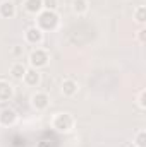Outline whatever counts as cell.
Segmentation results:
<instances>
[{
  "label": "cell",
  "instance_id": "1",
  "mask_svg": "<svg viewBox=\"0 0 146 147\" xmlns=\"http://www.w3.org/2000/svg\"><path fill=\"white\" fill-rule=\"evenodd\" d=\"M60 24V16L57 14V10H41L36 16V28L41 29L43 33L46 31H55Z\"/></svg>",
  "mask_w": 146,
  "mask_h": 147
},
{
  "label": "cell",
  "instance_id": "2",
  "mask_svg": "<svg viewBox=\"0 0 146 147\" xmlns=\"http://www.w3.org/2000/svg\"><path fill=\"white\" fill-rule=\"evenodd\" d=\"M74 125H76L74 116L71 113H65V111L64 113H57L53 116V120H52V127L59 134H69V132H72Z\"/></svg>",
  "mask_w": 146,
  "mask_h": 147
},
{
  "label": "cell",
  "instance_id": "3",
  "mask_svg": "<svg viewBox=\"0 0 146 147\" xmlns=\"http://www.w3.org/2000/svg\"><path fill=\"white\" fill-rule=\"evenodd\" d=\"M48 60H50V55H48V51L43 50V48H35V50L29 53V57H28L29 67H33V69H36V70L46 67V65H48Z\"/></svg>",
  "mask_w": 146,
  "mask_h": 147
},
{
  "label": "cell",
  "instance_id": "4",
  "mask_svg": "<svg viewBox=\"0 0 146 147\" xmlns=\"http://www.w3.org/2000/svg\"><path fill=\"white\" fill-rule=\"evenodd\" d=\"M17 120H19V115H17L16 110H12V108L0 110V127L10 128V127H14L17 123Z\"/></svg>",
  "mask_w": 146,
  "mask_h": 147
},
{
  "label": "cell",
  "instance_id": "5",
  "mask_svg": "<svg viewBox=\"0 0 146 147\" xmlns=\"http://www.w3.org/2000/svg\"><path fill=\"white\" fill-rule=\"evenodd\" d=\"M31 106L36 111H45L50 106V96L46 92H35L31 96Z\"/></svg>",
  "mask_w": 146,
  "mask_h": 147
},
{
  "label": "cell",
  "instance_id": "6",
  "mask_svg": "<svg viewBox=\"0 0 146 147\" xmlns=\"http://www.w3.org/2000/svg\"><path fill=\"white\" fill-rule=\"evenodd\" d=\"M24 39H26L28 45L38 46V45H41V41H43V31L38 29L36 26H31V28H28V29L24 31Z\"/></svg>",
  "mask_w": 146,
  "mask_h": 147
},
{
  "label": "cell",
  "instance_id": "7",
  "mask_svg": "<svg viewBox=\"0 0 146 147\" xmlns=\"http://www.w3.org/2000/svg\"><path fill=\"white\" fill-rule=\"evenodd\" d=\"M23 82H24L26 86H29V87H36L38 84L41 82V74H40V70L29 67V69L26 70V74H24V77H23Z\"/></svg>",
  "mask_w": 146,
  "mask_h": 147
},
{
  "label": "cell",
  "instance_id": "8",
  "mask_svg": "<svg viewBox=\"0 0 146 147\" xmlns=\"http://www.w3.org/2000/svg\"><path fill=\"white\" fill-rule=\"evenodd\" d=\"M60 91H62V94L65 98H74L77 94V91H79V84L74 79H65L62 82V86H60Z\"/></svg>",
  "mask_w": 146,
  "mask_h": 147
},
{
  "label": "cell",
  "instance_id": "9",
  "mask_svg": "<svg viewBox=\"0 0 146 147\" xmlns=\"http://www.w3.org/2000/svg\"><path fill=\"white\" fill-rule=\"evenodd\" d=\"M16 3L10 0H2L0 2V17L3 19H12L16 16Z\"/></svg>",
  "mask_w": 146,
  "mask_h": 147
},
{
  "label": "cell",
  "instance_id": "10",
  "mask_svg": "<svg viewBox=\"0 0 146 147\" xmlns=\"http://www.w3.org/2000/svg\"><path fill=\"white\" fill-rule=\"evenodd\" d=\"M14 98V87L7 80H0V103H7Z\"/></svg>",
  "mask_w": 146,
  "mask_h": 147
},
{
  "label": "cell",
  "instance_id": "11",
  "mask_svg": "<svg viewBox=\"0 0 146 147\" xmlns=\"http://www.w3.org/2000/svg\"><path fill=\"white\" fill-rule=\"evenodd\" d=\"M26 70H28V67H26L23 62H14V63L10 65V77L16 79V80H23Z\"/></svg>",
  "mask_w": 146,
  "mask_h": 147
},
{
  "label": "cell",
  "instance_id": "12",
  "mask_svg": "<svg viewBox=\"0 0 146 147\" xmlns=\"http://www.w3.org/2000/svg\"><path fill=\"white\" fill-rule=\"evenodd\" d=\"M24 9H26V12L38 16L43 10V0H24Z\"/></svg>",
  "mask_w": 146,
  "mask_h": 147
},
{
  "label": "cell",
  "instance_id": "13",
  "mask_svg": "<svg viewBox=\"0 0 146 147\" xmlns=\"http://www.w3.org/2000/svg\"><path fill=\"white\" fill-rule=\"evenodd\" d=\"M71 9L76 16H84L89 9V3H88V0H72Z\"/></svg>",
  "mask_w": 146,
  "mask_h": 147
},
{
  "label": "cell",
  "instance_id": "14",
  "mask_svg": "<svg viewBox=\"0 0 146 147\" xmlns=\"http://www.w3.org/2000/svg\"><path fill=\"white\" fill-rule=\"evenodd\" d=\"M134 21L143 28L146 22V7L145 5H139V7H136V10H134Z\"/></svg>",
  "mask_w": 146,
  "mask_h": 147
},
{
  "label": "cell",
  "instance_id": "15",
  "mask_svg": "<svg viewBox=\"0 0 146 147\" xmlns=\"http://www.w3.org/2000/svg\"><path fill=\"white\" fill-rule=\"evenodd\" d=\"M134 147H146V132L145 130H139L136 135H134Z\"/></svg>",
  "mask_w": 146,
  "mask_h": 147
},
{
  "label": "cell",
  "instance_id": "16",
  "mask_svg": "<svg viewBox=\"0 0 146 147\" xmlns=\"http://www.w3.org/2000/svg\"><path fill=\"white\" fill-rule=\"evenodd\" d=\"M138 106H139V110H146V91L145 89H141L139 94H138Z\"/></svg>",
  "mask_w": 146,
  "mask_h": 147
},
{
  "label": "cell",
  "instance_id": "17",
  "mask_svg": "<svg viewBox=\"0 0 146 147\" xmlns=\"http://www.w3.org/2000/svg\"><path fill=\"white\" fill-rule=\"evenodd\" d=\"M59 5V0H43V9L45 10H55Z\"/></svg>",
  "mask_w": 146,
  "mask_h": 147
},
{
  "label": "cell",
  "instance_id": "18",
  "mask_svg": "<svg viewBox=\"0 0 146 147\" xmlns=\"http://www.w3.org/2000/svg\"><path fill=\"white\" fill-rule=\"evenodd\" d=\"M138 41H139L141 45L146 43V29L145 28H139V31H138Z\"/></svg>",
  "mask_w": 146,
  "mask_h": 147
},
{
  "label": "cell",
  "instance_id": "19",
  "mask_svg": "<svg viewBox=\"0 0 146 147\" xmlns=\"http://www.w3.org/2000/svg\"><path fill=\"white\" fill-rule=\"evenodd\" d=\"M23 53H24V48H23V46H19V45H17V46H14V48H12V55H14L16 58H19Z\"/></svg>",
  "mask_w": 146,
  "mask_h": 147
}]
</instances>
